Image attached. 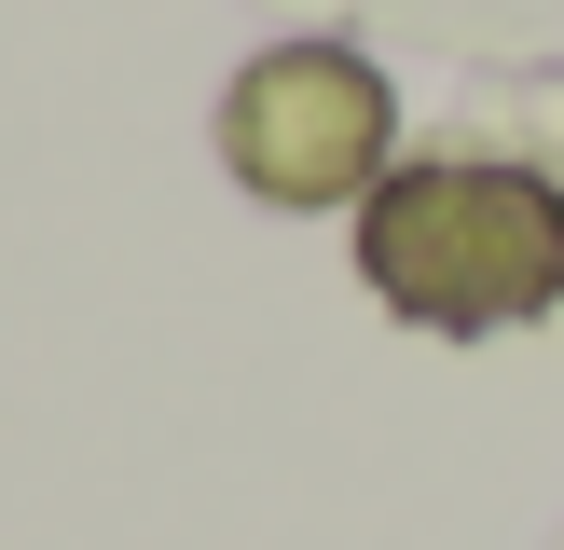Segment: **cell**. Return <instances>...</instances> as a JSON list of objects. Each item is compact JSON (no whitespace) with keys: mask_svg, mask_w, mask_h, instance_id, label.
<instances>
[{"mask_svg":"<svg viewBox=\"0 0 564 550\" xmlns=\"http://www.w3.org/2000/svg\"><path fill=\"white\" fill-rule=\"evenodd\" d=\"M220 165L262 207H345L386 179V82L345 42H275L220 97Z\"/></svg>","mask_w":564,"mask_h":550,"instance_id":"2","label":"cell"},{"mask_svg":"<svg viewBox=\"0 0 564 550\" xmlns=\"http://www.w3.org/2000/svg\"><path fill=\"white\" fill-rule=\"evenodd\" d=\"M358 275L427 330H510L564 289V193L538 165H400L358 207Z\"/></svg>","mask_w":564,"mask_h":550,"instance_id":"1","label":"cell"}]
</instances>
